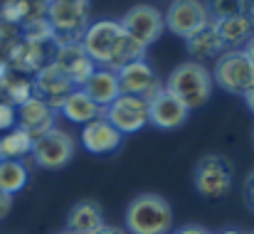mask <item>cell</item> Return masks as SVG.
I'll use <instances>...</instances> for the list:
<instances>
[{"label":"cell","mask_w":254,"mask_h":234,"mask_svg":"<svg viewBox=\"0 0 254 234\" xmlns=\"http://www.w3.org/2000/svg\"><path fill=\"white\" fill-rule=\"evenodd\" d=\"M188 116H190V111L185 109V104L178 96H173L166 86L161 91H156V96L148 101V121L161 131L180 128L188 121Z\"/></svg>","instance_id":"15"},{"label":"cell","mask_w":254,"mask_h":234,"mask_svg":"<svg viewBox=\"0 0 254 234\" xmlns=\"http://www.w3.org/2000/svg\"><path fill=\"white\" fill-rule=\"evenodd\" d=\"M245 101H247V106H250V111L254 114V84H252V89L245 94Z\"/></svg>","instance_id":"34"},{"label":"cell","mask_w":254,"mask_h":234,"mask_svg":"<svg viewBox=\"0 0 254 234\" xmlns=\"http://www.w3.org/2000/svg\"><path fill=\"white\" fill-rule=\"evenodd\" d=\"M173 210L168 200L156 192H143L133 197L126 207V232L128 234H170Z\"/></svg>","instance_id":"2"},{"label":"cell","mask_w":254,"mask_h":234,"mask_svg":"<svg viewBox=\"0 0 254 234\" xmlns=\"http://www.w3.org/2000/svg\"><path fill=\"white\" fill-rule=\"evenodd\" d=\"M10 210H12V195H5L0 190V220H5L10 215Z\"/></svg>","instance_id":"30"},{"label":"cell","mask_w":254,"mask_h":234,"mask_svg":"<svg viewBox=\"0 0 254 234\" xmlns=\"http://www.w3.org/2000/svg\"><path fill=\"white\" fill-rule=\"evenodd\" d=\"M74 89H77V86L64 77L52 62L45 64V67L32 77V91H35V96H37L40 101H45V104H47L50 109H55V111L62 109V104L67 101V96H69Z\"/></svg>","instance_id":"12"},{"label":"cell","mask_w":254,"mask_h":234,"mask_svg":"<svg viewBox=\"0 0 254 234\" xmlns=\"http://www.w3.org/2000/svg\"><path fill=\"white\" fill-rule=\"evenodd\" d=\"M82 47L94 59L96 67L109 72H119L121 67L136 59H146V50L124 32L119 20H109V17L89 22L82 37Z\"/></svg>","instance_id":"1"},{"label":"cell","mask_w":254,"mask_h":234,"mask_svg":"<svg viewBox=\"0 0 254 234\" xmlns=\"http://www.w3.org/2000/svg\"><path fill=\"white\" fill-rule=\"evenodd\" d=\"M17 123V109L0 101V131H12Z\"/></svg>","instance_id":"28"},{"label":"cell","mask_w":254,"mask_h":234,"mask_svg":"<svg viewBox=\"0 0 254 234\" xmlns=\"http://www.w3.org/2000/svg\"><path fill=\"white\" fill-rule=\"evenodd\" d=\"M104 225H106L104 212H101L99 202H94V200L77 202L67 215V232L72 234H96Z\"/></svg>","instance_id":"19"},{"label":"cell","mask_w":254,"mask_h":234,"mask_svg":"<svg viewBox=\"0 0 254 234\" xmlns=\"http://www.w3.org/2000/svg\"><path fill=\"white\" fill-rule=\"evenodd\" d=\"M163 17H166V27L183 40H190L192 35H197L202 27L212 22L207 5L200 0H170Z\"/></svg>","instance_id":"8"},{"label":"cell","mask_w":254,"mask_h":234,"mask_svg":"<svg viewBox=\"0 0 254 234\" xmlns=\"http://www.w3.org/2000/svg\"><path fill=\"white\" fill-rule=\"evenodd\" d=\"M124 143V133L116 131L104 116L94 118L82 128V146L91 156H109L116 153Z\"/></svg>","instance_id":"16"},{"label":"cell","mask_w":254,"mask_h":234,"mask_svg":"<svg viewBox=\"0 0 254 234\" xmlns=\"http://www.w3.org/2000/svg\"><path fill=\"white\" fill-rule=\"evenodd\" d=\"M192 182L195 190L205 197V200H222L232 192L235 185V165L220 153H210L202 156L195 165L192 173Z\"/></svg>","instance_id":"5"},{"label":"cell","mask_w":254,"mask_h":234,"mask_svg":"<svg viewBox=\"0 0 254 234\" xmlns=\"http://www.w3.org/2000/svg\"><path fill=\"white\" fill-rule=\"evenodd\" d=\"M252 141H254V128H252Z\"/></svg>","instance_id":"38"},{"label":"cell","mask_w":254,"mask_h":234,"mask_svg":"<svg viewBox=\"0 0 254 234\" xmlns=\"http://www.w3.org/2000/svg\"><path fill=\"white\" fill-rule=\"evenodd\" d=\"M50 50H57L55 45H40V42H30V40H17L15 45H12V50L7 52V57H5V62H7V67L12 69V72H20V74H37L45 64H50L52 62V57H55V52H50Z\"/></svg>","instance_id":"13"},{"label":"cell","mask_w":254,"mask_h":234,"mask_svg":"<svg viewBox=\"0 0 254 234\" xmlns=\"http://www.w3.org/2000/svg\"><path fill=\"white\" fill-rule=\"evenodd\" d=\"M96 234H128L126 232V227H116V225H104L101 230Z\"/></svg>","instance_id":"32"},{"label":"cell","mask_w":254,"mask_h":234,"mask_svg":"<svg viewBox=\"0 0 254 234\" xmlns=\"http://www.w3.org/2000/svg\"><path fill=\"white\" fill-rule=\"evenodd\" d=\"M119 77V86H121V94H131V96H141L146 101H151L156 96V91H161V81L156 69L146 62V59H136L126 67H121L116 72Z\"/></svg>","instance_id":"11"},{"label":"cell","mask_w":254,"mask_h":234,"mask_svg":"<svg viewBox=\"0 0 254 234\" xmlns=\"http://www.w3.org/2000/svg\"><path fill=\"white\" fill-rule=\"evenodd\" d=\"M45 17L52 25L55 47L77 45L89 27V0H50Z\"/></svg>","instance_id":"4"},{"label":"cell","mask_w":254,"mask_h":234,"mask_svg":"<svg viewBox=\"0 0 254 234\" xmlns=\"http://www.w3.org/2000/svg\"><path fill=\"white\" fill-rule=\"evenodd\" d=\"M17 40H20L17 27L0 22V59H5V57H7V52L12 50V45H15Z\"/></svg>","instance_id":"27"},{"label":"cell","mask_w":254,"mask_h":234,"mask_svg":"<svg viewBox=\"0 0 254 234\" xmlns=\"http://www.w3.org/2000/svg\"><path fill=\"white\" fill-rule=\"evenodd\" d=\"M252 234H254V232H252Z\"/></svg>","instance_id":"39"},{"label":"cell","mask_w":254,"mask_h":234,"mask_svg":"<svg viewBox=\"0 0 254 234\" xmlns=\"http://www.w3.org/2000/svg\"><path fill=\"white\" fill-rule=\"evenodd\" d=\"M225 50H242V45L250 42L254 35V17L252 15H235L225 20H212Z\"/></svg>","instance_id":"18"},{"label":"cell","mask_w":254,"mask_h":234,"mask_svg":"<svg viewBox=\"0 0 254 234\" xmlns=\"http://www.w3.org/2000/svg\"><path fill=\"white\" fill-rule=\"evenodd\" d=\"M205 5H207V12H210L212 20H225V17H235V15H250L247 0H207Z\"/></svg>","instance_id":"26"},{"label":"cell","mask_w":254,"mask_h":234,"mask_svg":"<svg viewBox=\"0 0 254 234\" xmlns=\"http://www.w3.org/2000/svg\"><path fill=\"white\" fill-rule=\"evenodd\" d=\"M27 165L22 160H0V190L5 195H15L27 185Z\"/></svg>","instance_id":"25"},{"label":"cell","mask_w":254,"mask_h":234,"mask_svg":"<svg viewBox=\"0 0 254 234\" xmlns=\"http://www.w3.org/2000/svg\"><path fill=\"white\" fill-rule=\"evenodd\" d=\"M242 50L247 52V57L252 59V64H254V35H252V37H250V42H247V45H245Z\"/></svg>","instance_id":"33"},{"label":"cell","mask_w":254,"mask_h":234,"mask_svg":"<svg viewBox=\"0 0 254 234\" xmlns=\"http://www.w3.org/2000/svg\"><path fill=\"white\" fill-rule=\"evenodd\" d=\"M212 81L235 96H245L254 84V64L245 50H225L212 67Z\"/></svg>","instance_id":"6"},{"label":"cell","mask_w":254,"mask_h":234,"mask_svg":"<svg viewBox=\"0 0 254 234\" xmlns=\"http://www.w3.org/2000/svg\"><path fill=\"white\" fill-rule=\"evenodd\" d=\"M7 72H10V67H7V62H5V59H0V81L5 79V74H7Z\"/></svg>","instance_id":"35"},{"label":"cell","mask_w":254,"mask_h":234,"mask_svg":"<svg viewBox=\"0 0 254 234\" xmlns=\"http://www.w3.org/2000/svg\"><path fill=\"white\" fill-rule=\"evenodd\" d=\"M217 234H247V232H242V230H222V232H217Z\"/></svg>","instance_id":"36"},{"label":"cell","mask_w":254,"mask_h":234,"mask_svg":"<svg viewBox=\"0 0 254 234\" xmlns=\"http://www.w3.org/2000/svg\"><path fill=\"white\" fill-rule=\"evenodd\" d=\"M173 234H212V232H210V230H205V227H200V225H185V227L175 230Z\"/></svg>","instance_id":"31"},{"label":"cell","mask_w":254,"mask_h":234,"mask_svg":"<svg viewBox=\"0 0 254 234\" xmlns=\"http://www.w3.org/2000/svg\"><path fill=\"white\" fill-rule=\"evenodd\" d=\"M104 118L116 131H121L124 136L136 133V131H141L151 123L148 121V101L141 99V96L121 94L119 99H114V104H109L104 109Z\"/></svg>","instance_id":"10"},{"label":"cell","mask_w":254,"mask_h":234,"mask_svg":"<svg viewBox=\"0 0 254 234\" xmlns=\"http://www.w3.org/2000/svg\"><path fill=\"white\" fill-rule=\"evenodd\" d=\"M185 42H188V52L192 55V62L212 59V57L217 59L225 52V45H222V40H220V35H217L212 22L207 27H202L197 35H192L190 40H185Z\"/></svg>","instance_id":"22"},{"label":"cell","mask_w":254,"mask_h":234,"mask_svg":"<svg viewBox=\"0 0 254 234\" xmlns=\"http://www.w3.org/2000/svg\"><path fill=\"white\" fill-rule=\"evenodd\" d=\"M52 64L69 79L77 89H82L86 81H89V77L96 72V64H94V59L86 55L82 42L67 45V47H57V50H55V57H52Z\"/></svg>","instance_id":"14"},{"label":"cell","mask_w":254,"mask_h":234,"mask_svg":"<svg viewBox=\"0 0 254 234\" xmlns=\"http://www.w3.org/2000/svg\"><path fill=\"white\" fill-rule=\"evenodd\" d=\"M32 146H35V138L20 126H15L0 138V160H22L32 153Z\"/></svg>","instance_id":"24"},{"label":"cell","mask_w":254,"mask_h":234,"mask_svg":"<svg viewBox=\"0 0 254 234\" xmlns=\"http://www.w3.org/2000/svg\"><path fill=\"white\" fill-rule=\"evenodd\" d=\"M212 74L205 64L200 62H180L173 72H170L168 81H166V89H168L173 96H178L188 111L192 109H200L210 101L212 96Z\"/></svg>","instance_id":"3"},{"label":"cell","mask_w":254,"mask_h":234,"mask_svg":"<svg viewBox=\"0 0 254 234\" xmlns=\"http://www.w3.org/2000/svg\"><path fill=\"white\" fill-rule=\"evenodd\" d=\"M60 234H72V232H67V230H64V232H60Z\"/></svg>","instance_id":"37"},{"label":"cell","mask_w":254,"mask_h":234,"mask_svg":"<svg viewBox=\"0 0 254 234\" xmlns=\"http://www.w3.org/2000/svg\"><path fill=\"white\" fill-rule=\"evenodd\" d=\"M119 22H121L124 32L136 45H141L143 50H148L166 32V17H163V12L156 5H148V2L133 5Z\"/></svg>","instance_id":"7"},{"label":"cell","mask_w":254,"mask_h":234,"mask_svg":"<svg viewBox=\"0 0 254 234\" xmlns=\"http://www.w3.org/2000/svg\"><path fill=\"white\" fill-rule=\"evenodd\" d=\"M82 89L94 99V104H99L101 109H106L109 104H114V99L121 96V86H119L116 72H109V69H101V67H96V72L89 77V81Z\"/></svg>","instance_id":"21"},{"label":"cell","mask_w":254,"mask_h":234,"mask_svg":"<svg viewBox=\"0 0 254 234\" xmlns=\"http://www.w3.org/2000/svg\"><path fill=\"white\" fill-rule=\"evenodd\" d=\"M57 111L50 109L45 101H40L37 96L27 99L22 106H17V126L22 131H27L32 138L45 136L47 131L57 128Z\"/></svg>","instance_id":"17"},{"label":"cell","mask_w":254,"mask_h":234,"mask_svg":"<svg viewBox=\"0 0 254 234\" xmlns=\"http://www.w3.org/2000/svg\"><path fill=\"white\" fill-rule=\"evenodd\" d=\"M30 156L45 170L67 168L72 163V158H74V138L67 131H62V128H52L45 136L35 138V146H32Z\"/></svg>","instance_id":"9"},{"label":"cell","mask_w":254,"mask_h":234,"mask_svg":"<svg viewBox=\"0 0 254 234\" xmlns=\"http://www.w3.org/2000/svg\"><path fill=\"white\" fill-rule=\"evenodd\" d=\"M242 197H245V205L247 210L254 215V170L245 177V185H242Z\"/></svg>","instance_id":"29"},{"label":"cell","mask_w":254,"mask_h":234,"mask_svg":"<svg viewBox=\"0 0 254 234\" xmlns=\"http://www.w3.org/2000/svg\"><path fill=\"white\" fill-rule=\"evenodd\" d=\"M60 111H62V116H64L67 121L79 123V126H86V123H91L94 118L104 116V109H101L99 104H94V99L86 94L84 89H74V91L67 96V101L62 104Z\"/></svg>","instance_id":"20"},{"label":"cell","mask_w":254,"mask_h":234,"mask_svg":"<svg viewBox=\"0 0 254 234\" xmlns=\"http://www.w3.org/2000/svg\"><path fill=\"white\" fill-rule=\"evenodd\" d=\"M0 101H5V104H10V106H22L27 99H32L35 96V91H32V77H27V74H20V72H7L5 79L0 81Z\"/></svg>","instance_id":"23"}]
</instances>
